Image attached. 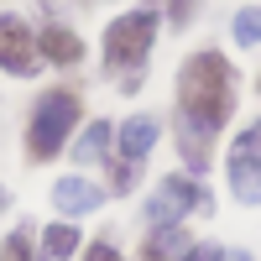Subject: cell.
<instances>
[{
  "label": "cell",
  "instance_id": "6da1fadb",
  "mask_svg": "<svg viewBox=\"0 0 261 261\" xmlns=\"http://www.w3.org/2000/svg\"><path fill=\"white\" fill-rule=\"evenodd\" d=\"M230 105H235V73L225 53H193L178 73V115L214 136L230 120Z\"/></svg>",
  "mask_w": 261,
  "mask_h": 261
},
{
  "label": "cell",
  "instance_id": "7a4b0ae2",
  "mask_svg": "<svg viewBox=\"0 0 261 261\" xmlns=\"http://www.w3.org/2000/svg\"><path fill=\"white\" fill-rule=\"evenodd\" d=\"M79 94L73 89H47L37 105H32V125H27V157L32 162H47L63 151V141H68V130L79 125Z\"/></svg>",
  "mask_w": 261,
  "mask_h": 261
},
{
  "label": "cell",
  "instance_id": "3957f363",
  "mask_svg": "<svg viewBox=\"0 0 261 261\" xmlns=\"http://www.w3.org/2000/svg\"><path fill=\"white\" fill-rule=\"evenodd\" d=\"M151 42H157V11H130V16L105 27V63H110L115 73L120 68H141Z\"/></svg>",
  "mask_w": 261,
  "mask_h": 261
},
{
  "label": "cell",
  "instance_id": "277c9868",
  "mask_svg": "<svg viewBox=\"0 0 261 261\" xmlns=\"http://www.w3.org/2000/svg\"><path fill=\"white\" fill-rule=\"evenodd\" d=\"M188 209L209 214V188L193 183V178H162V188L151 193V204H146V220L151 225H178Z\"/></svg>",
  "mask_w": 261,
  "mask_h": 261
},
{
  "label": "cell",
  "instance_id": "5b68a950",
  "mask_svg": "<svg viewBox=\"0 0 261 261\" xmlns=\"http://www.w3.org/2000/svg\"><path fill=\"white\" fill-rule=\"evenodd\" d=\"M0 68L16 73V79L37 73V37H32L27 21L11 16V11H0Z\"/></svg>",
  "mask_w": 261,
  "mask_h": 261
},
{
  "label": "cell",
  "instance_id": "8992f818",
  "mask_svg": "<svg viewBox=\"0 0 261 261\" xmlns=\"http://www.w3.org/2000/svg\"><path fill=\"white\" fill-rule=\"evenodd\" d=\"M53 204H58L63 214H89V209L105 204V188L73 172V178H58V183H53Z\"/></svg>",
  "mask_w": 261,
  "mask_h": 261
},
{
  "label": "cell",
  "instance_id": "52a82bcc",
  "mask_svg": "<svg viewBox=\"0 0 261 261\" xmlns=\"http://www.w3.org/2000/svg\"><path fill=\"white\" fill-rule=\"evenodd\" d=\"M37 53L47 58V63H58V68H73V63L84 58V42L68 27H42L37 32Z\"/></svg>",
  "mask_w": 261,
  "mask_h": 261
},
{
  "label": "cell",
  "instance_id": "ba28073f",
  "mask_svg": "<svg viewBox=\"0 0 261 261\" xmlns=\"http://www.w3.org/2000/svg\"><path fill=\"white\" fill-rule=\"evenodd\" d=\"M230 188L241 204H261V157H241L230 151Z\"/></svg>",
  "mask_w": 261,
  "mask_h": 261
},
{
  "label": "cell",
  "instance_id": "9c48e42d",
  "mask_svg": "<svg viewBox=\"0 0 261 261\" xmlns=\"http://www.w3.org/2000/svg\"><path fill=\"white\" fill-rule=\"evenodd\" d=\"M178 146H183V162L193 167V172H209V157H214V136H209V130L204 125H193V120H183L178 115Z\"/></svg>",
  "mask_w": 261,
  "mask_h": 261
},
{
  "label": "cell",
  "instance_id": "30bf717a",
  "mask_svg": "<svg viewBox=\"0 0 261 261\" xmlns=\"http://www.w3.org/2000/svg\"><path fill=\"white\" fill-rule=\"evenodd\" d=\"M151 141H157V120H151V115H130L120 125V157L141 162L146 151H151Z\"/></svg>",
  "mask_w": 261,
  "mask_h": 261
},
{
  "label": "cell",
  "instance_id": "8fae6325",
  "mask_svg": "<svg viewBox=\"0 0 261 261\" xmlns=\"http://www.w3.org/2000/svg\"><path fill=\"white\" fill-rule=\"evenodd\" d=\"M110 136H115V130L105 125V120H89V125H84V136H79V146H73V162H105Z\"/></svg>",
  "mask_w": 261,
  "mask_h": 261
},
{
  "label": "cell",
  "instance_id": "7c38bea8",
  "mask_svg": "<svg viewBox=\"0 0 261 261\" xmlns=\"http://www.w3.org/2000/svg\"><path fill=\"white\" fill-rule=\"evenodd\" d=\"M183 251H188V230H178V225H157V235L146 241V261H167Z\"/></svg>",
  "mask_w": 261,
  "mask_h": 261
},
{
  "label": "cell",
  "instance_id": "4fadbf2b",
  "mask_svg": "<svg viewBox=\"0 0 261 261\" xmlns=\"http://www.w3.org/2000/svg\"><path fill=\"white\" fill-rule=\"evenodd\" d=\"M73 251H79V230L73 225H47V230H42V256H47V261H63Z\"/></svg>",
  "mask_w": 261,
  "mask_h": 261
},
{
  "label": "cell",
  "instance_id": "5bb4252c",
  "mask_svg": "<svg viewBox=\"0 0 261 261\" xmlns=\"http://www.w3.org/2000/svg\"><path fill=\"white\" fill-rule=\"evenodd\" d=\"M235 42L241 47H261V6H246L235 16Z\"/></svg>",
  "mask_w": 261,
  "mask_h": 261
},
{
  "label": "cell",
  "instance_id": "9a60e30c",
  "mask_svg": "<svg viewBox=\"0 0 261 261\" xmlns=\"http://www.w3.org/2000/svg\"><path fill=\"white\" fill-rule=\"evenodd\" d=\"M136 178H141V162H130V157H115L110 162V183L125 193V188H136Z\"/></svg>",
  "mask_w": 261,
  "mask_h": 261
},
{
  "label": "cell",
  "instance_id": "2e32d148",
  "mask_svg": "<svg viewBox=\"0 0 261 261\" xmlns=\"http://www.w3.org/2000/svg\"><path fill=\"white\" fill-rule=\"evenodd\" d=\"M151 6H167V21H172V27H188L199 0H146V11H151Z\"/></svg>",
  "mask_w": 261,
  "mask_h": 261
},
{
  "label": "cell",
  "instance_id": "e0dca14e",
  "mask_svg": "<svg viewBox=\"0 0 261 261\" xmlns=\"http://www.w3.org/2000/svg\"><path fill=\"white\" fill-rule=\"evenodd\" d=\"M0 261H32V241H27V230H16L11 241H6V251H0Z\"/></svg>",
  "mask_w": 261,
  "mask_h": 261
},
{
  "label": "cell",
  "instance_id": "ac0fdd59",
  "mask_svg": "<svg viewBox=\"0 0 261 261\" xmlns=\"http://www.w3.org/2000/svg\"><path fill=\"white\" fill-rule=\"evenodd\" d=\"M235 151H241V157H261V120H256L251 130H241V141H235Z\"/></svg>",
  "mask_w": 261,
  "mask_h": 261
},
{
  "label": "cell",
  "instance_id": "d6986e66",
  "mask_svg": "<svg viewBox=\"0 0 261 261\" xmlns=\"http://www.w3.org/2000/svg\"><path fill=\"white\" fill-rule=\"evenodd\" d=\"M178 261H225V251H220V246H188Z\"/></svg>",
  "mask_w": 261,
  "mask_h": 261
},
{
  "label": "cell",
  "instance_id": "ffe728a7",
  "mask_svg": "<svg viewBox=\"0 0 261 261\" xmlns=\"http://www.w3.org/2000/svg\"><path fill=\"white\" fill-rule=\"evenodd\" d=\"M84 261H125V256H120L115 246H105V241H99V246H89V251H84Z\"/></svg>",
  "mask_w": 261,
  "mask_h": 261
},
{
  "label": "cell",
  "instance_id": "44dd1931",
  "mask_svg": "<svg viewBox=\"0 0 261 261\" xmlns=\"http://www.w3.org/2000/svg\"><path fill=\"white\" fill-rule=\"evenodd\" d=\"M225 261H251V251H225Z\"/></svg>",
  "mask_w": 261,
  "mask_h": 261
},
{
  "label": "cell",
  "instance_id": "7402d4cb",
  "mask_svg": "<svg viewBox=\"0 0 261 261\" xmlns=\"http://www.w3.org/2000/svg\"><path fill=\"white\" fill-rule=\"evenodd\" d=\"M0 209H6V188H0Z\"/></svg>",
  "mask_w": 261,
  "mask_h": 261
}]
</instances>
